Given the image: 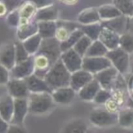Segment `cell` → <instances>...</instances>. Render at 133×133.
Here are the masks:
<instances>
[{
    "mask_svg": "<svg viewBox=\"0 0 133 133\" xmlns=\"http://www.w3.org/2000/svg\"><path fill=\"white\" fill-rule=\"evenodd\" d=\"M28 102V112L34 115L48 114L55 108L56 104L50 92L29 93Z\"/></svg>",
    "mask_w": 133,
    "mask_h": 133,
    "instance_id": "obj_1",
    "label": "cell"
},
{
    "mask_svg": "<svg viewBox=\"0 0 133 133\" xmlns=\"http://www.w3.org/2000/svg\"><path fill=\"white\" fill-rule=\"evenodd\" d=\"M71 73L68 70L64 63L59 57L55 63L51 66L48 72L45 76V80L51 89L69 86Z\"/></svg>",
    "mask_w": 133,
    "mask_h": 133,
    "instance_id": "obj_2",
    "label": "cell"
},
{
    "mask_svg": "<svg viewBox=\"0 0 133 133\" xmlns=\"http://www.w3.org/2000/svg\"><path fill=\"white\" fill-rule=\"evenodd\" d=\"M89 120L96 127H110L118 124V113L104 108H97L90 111Z\"/></svg>",
    "mask_w": 133,
    "mask_h": 133,
    "instance_id": "obj_3",
    "label": "cell"
},
{
    "mask_svg": "<svg viewBox=\"0 0 133 133\" xmlns=\"http://www.w3.org/2000/svg\"><path fill=\"white\" fill-rule=\"evenodd\" d=\"M130 54L122 49L120 46L109 50L106 57L110 60L113 66H115L120 74L124 75L129 70L130 66Z\"/></svg>",
    "mask_w": 133,
    "mask_h": 133,
    "instance_id": "obj_4",
    "label": "cell"
},
{
    "mask_svg": "<svg viewBox=\"0 0 133 133\" xmlns=\"http://www.w3.org/2000/svg\"><path fill=\"white\" fill-rule=\"evenodd\" d=\"M112 66L110 60L106 56L100 57H88L84 56L82 58V69L93 75Z\"/></svg>",
    "mask_w": 133,
    "mask_h": 133,
    "instance_id": "obj_5",
    "label": "cell"
},
{
    "mask_svg": "<svg viewBox=\"0 0 133 133\" xmlns=\"http://www.w3.org/2000/svg\"><path fill=\"white\" fill-rule=\"evenodd\" d=\"M37 53H40L49 57L50 60L55 63L60 57L61 49L60 42L57 41L55 37L51 38H43L39 46V49Z\"/></svg>",
    "mask_w": 133,
    "mask_h": 133,
    "instance_id": "obj_6",
    "label": "cell"
},
{
    "mask_svg": "<svg viewBox=\"0 0 133 133\" xmlns=\"http://www.w3.org/2000/svg\"><path fill=\"white\" fill-rule=\"evenodd\" d=\"M82 58L83 57L73 48L61 52L60 55V59L70 73L82 69Z\"/></svg>",
    "mask_w": 133,
    "mask_h": 133,
    "instance_id": "obj_7",
    "label": "cell"
},
{
    "mask_svg": "<svg viewBox=\"0 0 133 133\" xmlns=\"http://www.w3.org/2000/svg\"><path fill=\"white\" fill-rule=\"evenodd\" d=\"M10 78H26L34 73V57L30 56L26 60L17 62L10 69Z\"/></svg>",
    "mask_w": 133,
    "mask_h": 133,
    "instance_id": "obj_8",
    "label": "cell"
},
{
    "mask_svg": "<svg viewBox=\"0 0 133 133\" xmlns=\"http://www.w3.org/2000/svg\"><path fill=\"white\" fill-rule=\"evenodd\" d=\"M28 113V98H14V110L10 124L23 125L25 118Z\"/></svg>",
    "mask_w": 133,
    "mask_h": 133,
    "instance_id": "obj_9",
    "label": "cell"
},
{
    "mask_svg": "<svg viewBox=\"0 0 133 133\" xmlns=\"http://www.w3.org/2000/svg\"><path fill=\"white\" fill-rule=\"evenodd\" d=\"M8 92L12 98H28L29 95V90L24 78H10L6 83Z\"/></svg>",
    "mask_w": 133,
    "mask_h": 133,
    "instance_id": "obj_10",
    "label": "cell"
},
{
    "mask_svg": "<svg viewBox=\"0 0 133 133\" xmlns=\"http://www.w3.org/2000/svg\"><path fill=\"white\" fill-rule=\"evenodd\" d=\"M51 95L56 103L68 105L74 100V98H76L77 92L70 86H66V87L57 88V89H52Z\"/></svg>",
    "mask_w": 133,
    "mask_h": 133,
    "instance_id": "obj_11",
    "label": "cell"
},
{
    "mask_svg": "<svg viewBox=\"0 0 133 133\" xmlns=\"http://www.w3.org/2000/svg\"><path fill=\"white\" fill-rule=\"evenodd\" d=\"M37 33V21L35 19L20 18L18 26H17V37L20 41L25 40Z\"/></svg>",
    "mask_w": 133,
    "mask_h": 133,
    "instance_id": "obj_12",
    "label": "cell"
},
{
    "mask_svg": "<svg viewBox=\"0 0 133 133\" xmlns=\"http://www.w3.org/2000/svg\"><path fill=\"white\" fill-rule=\"evenodd\" d=\"M94 78V75L89 71L85 70L83 69H80L78 70L72 72L70 75V81L69 86L74 89L76 92H78L81 88H83L86 84Z\"/></svg>",
    "mask_w": 133,
    "mask_h": 133,
    "instance_id": "obj_13",
    "label": "cell"
},
{
    "mask_svg": "<svg viewBox=\"0 0 133 133\" xmlns=\"http://www.w3.org/2000/svg\"><path fill=\"white\" fill-rule=\"evenodd\" d=\"M118 74H119V72L118 71V69L115 66H110L95 74L94 77L98 81L100 87L103 89H109Z\"/></svg>",
    "mask_w": 133,
    "mask_h": 133,
    "instance_id": "obj_14",
    "label": "cell"
},
{
    "mask_svg": "<svg viewBox=\"0 0 133 133\" xmlns=\"http://www.w3.org/2000/svg\"><path fill=\"white\" fill-rule=\"evenodd\" d=\"M34 57V74L39 78H45L51 66L54 64L49 57L40 53H36Z\"/></svg>",
    "mask_w": 133,
    "mask_h": 133,
    "instance_id": "obj_15",
    "label": "cell"
},
{
    "mask_svg": "<svg viewBox=\"0 0 133 133\" xmlns=\"http://www.w3.org/2000/svg\"><path fill=\"white\" fill-rule=\"evenodd\" d=\"M98 39L105 45L106 48L109 50L114 49V48L119 46V34L103 25H102V28L100 30Z\"/></svg>",
    "mask_w": 133,
    "mask_h": 133,
    "instance_id": "obj_16",
    "label": "cell"
},
{
    "mask_svg": "<svg viewBox=\"0 0 133 133\" xmlns=\"http://www.w3.org/2000/svg\"><path fill=\"white\" fill-rule=\"evenodd\" d=\"M25 81L28 86V89L29 90V93L34 92H50L51 93L52 89L46 83L45 78H39L37 75L31 74L30 76L26 77L24 78Z\"/></svg>",
    "mask_w": 133,
    "mask_h": 133,
    "instance_id": "obj_17",
    "label": "cell"
},
{
    "mask_svg": "<svg viewBox=\"0 0 133 133\" xmlns=\"http://www.w3.org/2000/svg\"><path fill=\"white\" fill-rule=\"evenodd\" d=\"M0 64L10 69L16 64V52L15 43H8L4 45L0 49Z\"/></svg>",
    "mask_w": 133,
    "mask_h": 133,
    "instance_id": "obj_18",
    "label": "cell"
},
{
    "mask_svg": "<svg viewBox=\"0 0 133 133\" xmlns=\"http://www.w3.org/2000/svg\"><path fill=\"white\" fill-rule=\"evenodd\" d=\"M100 88L101 87H100L99 83L94 77V78L88 84H86L83 88H81L77 92V94L78 95L80 99L85 100V101H93L97 92L99 90Z\"/></svg>",
    "mask_w": 133,
    "mask_h": 133,
    "instance_id": "obj_19",
    "label": "cell"
},
{
    "mask_svg": "<svg viewBox=\"0 0 133 133\" xmlns=\"http://www.w3.org/2000/svg\"><path fill=\"white\" fill-rule=\"evenodd\" d=\"M14 98L9 94H5L0 97V116L10 123L13 116Z\"/></svg>",
    "mask_w": 133,
    "mask_h": 133,
    "instance_id": "obj_20",
    "label": "cell"
},
{
    "mask_svg": "<svg viewBox=\"0 0 133 133\" xmlns=\"http://www.w3.org/2000/svg\"><path fill=\"white\" fill-rule=\"evenodd\" d=\"M77 20L81 25H89L101 22L98 8H89L81 10L78 15Z\"/></svg>",
    "mask_w": 133,
    "mask_h": 133,
    "instance_id": "obj_21",
    "label": "cell"
},
{
    "mask_svg": "<svg viewBox=\"0 0 133 133\" xmlns=\"http://www.w3.org/2000/svg\"><path fill=\"white\" fill-rule=\"evenodd\" d=\"M58 17V10L55 5L44 6L37 10L34 19L36 21H48V20H57Z\"/></svg>",
    "mask_w": 133,
    "mask_h": 133,
    "instance_id": "obj_22",
    "label": "cell"
},
{
    "mask_svg": "<svg viewBox=\"0 0 133 133\" xmlns=\"http://www.w3.org/2000/svg\"><path fill=\"white\" fill-rule=\"evenodd\" d=\"M57 28V20L37 21V33L42 38L55 37V33Z\"/></svg>",
    "mask_w": 133,
    "mask_h": 133,
    "instance_id": "obj_23",
    "label": "cell"
},
{
    "mask_svg": "<svg viewBox=\"0 0 133 133\" xmlns=\"http://www.w3.org/2000/svg\"><path fill=\"white\" fill-rule=\"evenodd\" d=\"M88 130V124L82 118H73L68 121L62 128V132L84 133Z\"/></svg>",
    "mask_w": 133,
    "mask_h": 133,
    "instance_id": "obj_24",
    "label": "cell"
},
{
    "mask_svg": "<svg viewBox=\"0 0 133 133\" xmlns=\"http://www.w3.org/2000/svg\"><path fill=\"white\" fill-rule=\"evenodd\" d=\"M98 14H99V17L101 22L103 21H108L110 19L116 18V17L121 16V12L118 9L114 4H106L102 5L98 8Z\"/></svg>",
    "mask_w": 133,
    "mask_h": 133,
    "instance_id": "obj_25",
    "label": "cell"
},
{
    "mask_svg": "<svg viewBox=\"0 0 133 133\" xmlns=\"http://www.w3.org/2000/svg\"><path fill=\"white\" fill-rule=\"evenodd\" d=\"M102 23H103V26H107V28H110L118 34L121 35L122 33L126 32V29H127L128 17L121 15L119 17H116V18L110 19V20L108 21H103Z\"/></svg>",
    "mask_w": 133,
    "mask_h": 133,
    "instance_id": "obj_26",
    "label": "cell"
},
{
    "mask_svg": "<svg viewBox=\"0 0 133 133\" xmlns=\"http://www.w3.org/2000/svg\"><path fill=\"white\" fill-rule=\"evenodd\" d=\"M42 39L43 38L41 37V36L38 33H37L23 40L22 44L26 49V51L29 53V55H35L38 51Z\"/></svg>",
    "mask_w": 133,
    "mask_h": 133,
    "instance_id": "obj_27",
    "label": "cell"
},
{
    "mask_svg": "<svg viewBox=\"0 0 133 133\" xmlns=\"http://www.w3.org/2000/svg\"><path fill=\"white\" fill-rule=\"evenodd\" d=\"M84 35L83 31L81 30L80 28H76L71 31L70 35L69 36V37L63 42H60V49L61 52L65 51L66 49L72 48L75 46L78 40Z\"/></svg>",
    "mask_w": 133,
    "mask_h": 133,
    "instance_id": "obj_28",
    "label": "cell"
},
{
    "mask_svg": "<svg viewBox=\"0 0 133 133\" xmlns=\"http://www.w3.org/2000/svg\"><path fill=\"white\" fill-rule=\"evenodd\" d=\"M118 124L120 127H133V108H125L118 113Z\"/></svg>",
    "mask_w": 133,
    "mask_h": 133,
    "instance_id": "obj_29",
    "label": "cell"
},
{
    "mask_svg": "<svg viewBox=\"0 0 133 133\" xmlns=\"http://www.w3.org/2000/svg\"><path fill=\"white\" fill-rule=\"evenodd\" d=\"M37 10V8L35 6V4L28 0H25L18 8L20 18L23 19H34Z\"/></svg>",
    "mask_w": 133,
    "mask_h": 133,
    "instance_id": "obj_30",
    "label": "cell"
},
{
    "mask_svg": "<svg viewBox=\"0 0 133 133\" xmlns=\"http://www.w3.org/2000/svg\"><path fill=\"white\" fill-rule=\"evenodd\" d=\"M109 49L106 48V46L99 40L96 39L93 40L91 45L89 46L87 53L85 56L88 57H100V56H106Z\"/></svg>",
    "mask_w": 133,
    "mask_h": 133,
    "instance_id": "obj_31",
    "label": "cell"
},
{
    "mask_svg": "<svg viewBox=\"0 0 133 133\" xmlns=\"http://www.w3.org/2000/svg\"><path fill=\"white\" fill-rule=\"evenodd\" d=\"M99 23H94V24H89V25H82L80 26L81 30L83 31L84 35L88 36L91 40H96L98 39L99 37L100 30L102 28V24Z\"/></svg>",
    "mask_w": 133,
    "mask_h": 133,
    "instance_id": "obj_32",
    "label": "cell"
},
{
    "mask_svg": "<svg viewBox=\"0 0 133 133\" xmlns=\"http://www.w3.org/2000/svg\"><path fill=\"white\" fill-rule=\"evenodd\" d=\"M113 4L122 15L130 18L133 15V0H113Z\"/></svg>",
    "mask_w": 133,
    "mask_h": 133,
    "instance_id": "obj_33",
    "label": "cell"
},
{
    "mask_svg": "<svg viewBox=\"0 0 133 133\" xmlns=\"http://www.w3.org/2000/svg\"><path fill=\"white\" fill-rule=\"evenodd\" d=\"M119 46L129 54L133 53V35L129 32H124L119 35Z\"/></svg>",
    "mask_w": 133,
    "mask_h": 133,
    "instance_id": "obj_34",
    "label": "cell"
},
{
    "mask_svg": "<svg viewBox=\"0 0 133 133\" xmlns=\"http://www.w3.org/2000/svg\"><path fill=\"white\" fill-rule=\"evenodd\" d=\"M92 43V40L89 38L88 36L83 35L78 40V42L75 44V46H73V48L75 49V51L78 52L82 57L86 55L88 49H89V46Z\"/></svg>",
    "mask_w": 133,
    "mask_h": 133,
    "instance_id": "obj_35",
    "label": "cell"
},
{
    "mask_svg": "<svg viewBox=\"0 0 133 133\" xmlns=\"http://www.w3.org/2000/svg\"><path fill=\"white\" fill-rule=\"evenodd\" d=\"M112 98V93L109 91V89H103L100 88L99 90L97 92L96 96H95L93 101L96 104L98 105H102V104H106L110 98Z\"/></svg>",
    "mask_w": 133,
    "mask_h": 133,
    "instance_id": "obj_36",
    "label": "cell"
},
{
    "mask_svg": "<svg viewBox=\"0 0 133 133\" xmlns=\"http://www.w3.org/2000/svg\"><path fill=\"white\" fill-rule=\"evenodd\" d=\"M15 52H16V63L26 60V58H28L31 56L26 51L25 46H23L22 41L20 40H18L17 42L15 43Z\"/></svg>",
    "mask_w": 133,
    "mask_h": 133,
    "instance_id": "obj_37",
    "label": "cell"
},
{
    "mask_svg": "<svg viewBox=\"0 0 133 133\" xmlns=\"http://www.w3.org/2000/svg\"><path fill=\"white\" fill-rule=\"evenodd\" d=\"M72 30L73 29H69L66 26H64V25L58 26V24H57V28L55 33V38L59 42H63L69 37Z\"/></svg>",
    "mask_w": 133,
    "mask_h": 133,
    "instance_id": "obj_38",
    "label": "cell"
},
{
    "mask_svg": "<svg viewBox=\"0 0 133 133\" xmlns=\"http://www.w3.org/2000/svg\"><path fill=\"white\" fill-rule=\"evenodd\" d=\"M19 21H20V15H19L18 8L8 12L6 16V23L8 26L17 28L19 24Z\"/></svg>",
    "mask_w": 133,
    "mask_h": 133,
    "instance_id": "obj_39",
    "label": "cell"
},
{
    "mask_svg": "<svg viewBox=\"0 0 133 133\" xmlns=\"http://www.w3.org/2000/svg\"><path fill=\"white\" fill-rule=\"evenodd\" d=\"M10 79V71L6 66L0 64V85H6Z\"/></svg>",
    "mask_w": 133,
    "mask_h": 133,
    "instance_id": "obj_40",
    "label": "cell"
},
{
    "mask_svg": "<svg viewBox=\"0 0 133 133\" xmlns=\"http://www.w3.org/2000/svg\"><path fill=\"white\" fill-rule=\"evenodd\" d=\"M2 1L6 4V8H8L9 12L18 8L20 6V5L24 2L23 0H2Z\"/></svg>",
    "mask_w": 133,
    "mask_h": 133,
    "instance_id": "obj_41",
    "label": "cell"
},
{
    "mask_svg": "<svg viewBox=\"0 0 133 133\" xmlns=\"http://www.w3.org/2000/svg\"><path fill=\"white\" fill-rule=\"evenodd\" d=\"M28 1H31L33 4H35L37 9L54 4V0H28Z\"/></svg>",
    "mask_w": 133,
    "mask_h": 133,
    "instance_id": "obj_42",
    "label": "cell"
},
{
    "mask_svg": "<svg viewBox=\"0 0 133 133\" xmlns=\"http://www.w3.org/2000/svg\"><path fill=\"white\" fill-rule=\"evenodd\" d=\"M8 132H17V133H23L26 132L24 128H22V126L20 125H16V124H10L9 123V127H8Z\"/></svg>",
    "mask_w": 133,
    "mask_h": 133,
    "instance_id": "obj_43",
    "label": "cell"
},
{
    "mask_svg": "<svg viewBox=\"0 0 133 133\" xmlns=\"http://www.w3.org/2000/svg\"><path fill=\"white\" fill-rule=\"evenodd\" d=\"M8 127H9V123L0 116V133L8 132Z\"/></svg>",
    "mask_w": 133,
    "mask_h": 133,
    "instance_id": "obj_44",
    "label": "cell"
},
{
    "mask_svg": "<svg viewBox=\"0 0 133 133\" xmlns=\"http://www.w3.org/2000/svg\"><path fill=\"white\" fill-rule=\"evenodd\" d=\"M8 12H9V11H8V8H6V4L3 2L2 0H0V17H4V16H6V15H8Z\"/></svg>",
    "mask_w": 133,
    "mask_h": 133,
    "instance_id": "obj_45",
    "label": "cell"
},
{
    "mask_svg": "<svg viewBox=\"0 0 133 133\" xmlns=\"http://www.w3.org/2000/svg\"><path fill=\"white\" fill-rule=\"evenodd\" d=\"M61 2L65 3V4L69 5V6H72V5H75L78 0H59Z\"/></svg>",
    "mask_w": 133,
    "mask_h": 133,
    "instance_id": "obj_46",
    "label": "cell"
},
{
    "mask_svg": "<svg viewBox=\"0 0 133 133\" xmlns=\"http://www.w3.org/2000/svg\"><path fill=\"white\" fill-rule=\"evenodd\" d=\"M129 69H130V71L133 73V59L132 60L130 59V66H129Z\"/></svg>",
    "mask_w": 133,
    "mask_h": 133,
    "instance_id": "obj_47",
    "label": "cell"
},
{
    "mask_svg": "<svg viewBox=\"0 0 133 133\" xmlns=\"http://www.w3.org/2000/svg\"><path fill=\"white\" fill-rule=\"evenodd\" d=\"M130 18H131V19H132V20H133V15H132V17H131Z\"/></svg>",
    "mask_w": 133,
    "mask_h": 133,
    "instance_id": "obj_48",
    "label": "cell"
}]
</instances>
